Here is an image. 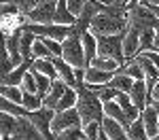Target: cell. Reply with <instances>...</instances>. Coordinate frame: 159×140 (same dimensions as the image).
I'll return each instance as SVG.
<instances>
[{
  "label": "cell",
  "instance_id": "cell-1",
  "mask_svg": "<svg viewBox=\"0 0 159 140\" xmlns=\"http://www.w3.org/2000/svg\"><path fill=\"white\" fill-rule=\"evenodd\" d=\"M76 91H79V102H76V108L81 113V119H83V125H87L89 121H104V102L98 96V91L93 87H89L85 81L76 85Z\"/></svg>",
  "mask_w": 159,
  "mask_h": 140
},
{
  "label": "cell",
  "instance_id": "cell-2",
  "mask_svg": "<svg viewBox=\"0 0 159 140\" xmlns=\"http://www.w3.org/2000/svg\"><path fill=\"white\" fill-rule=\"evenodd\" d=\"M125 30L117 32V34H96L98 36V55L112 57V60H117V62H121V64L127 62L125 49H123V34H125Z\"/></svg>",
  "mask_w": 159,
  "mask_h": 140
},
{
  "label": "cell",
  "instance_id": "cell-3",
  "mask_svg": "<svg viewBox=\"0 0 159 140\" xmlns=\"http://www.w3.org/2000/svg\"><path fill=\"white\" fill-rule=\"evenodd\" d=\"M127 28H132L136 32H142V30H159V17L155 15V11L148 7V4H142L138 2L136 7H129V21H127Z\"/></svg>",
  "mask_w": 159,
  "mask_h": 140
},
{
  "label": "cell",
  "instance_id": "cell-4",
  "mask_svg": "<svg viewBox=\"0 0 159 140\" xmlns=\"http://www.w3.org/2000/svg\"><path fill=\"white\" fill-rule=\"evenodd\" d=\"M127 21L129 17H121V15H112V13L100 11L93 21H91V32L96 34H117V32H123L127 28Z\"/></svg>",
  "mask_w": 159,
  "mask_h": 140
},
{
  "label": "cell",
  "instance_id": "cell-5",
  "mask_svg": "<svg viewBox=\"0 0 159 140\" xmlns=\"http://www.w3.org/2000/svg\"><path fill=\"white\" fill-rule=\"evenodd\" d=\"M61 57L74 68H87V57H85V47H83V36L79 34H68L61 40Z\"/></svg>",
  "mask_w": 159,
  "mask_h": 140
},
{
  "label": "cell",
  "instance_id": "cell-6",
  "mask_svg": "<svg viewBox=\"0 0 159 140\" xmlns=\"http://www.w3.org/2000/svg\"><path fill=\"white\" fill-rule=\"evenodd\" d=\"M100 11H104V2H102V0H89L85 7H83V11L79 13L76 21L70 25V34L83 36L87 30L91 28V21H93V17H96Z\"/></svg>",
  "mask_w": 159,
  "mask_h": 140
},
{
  "label": "cell",
  "instance_id": "cell-7",
  "mask_svg": "<svg viewBox=\"0 0 159 140\" xmlns=\"http://www.w3.org/2000/svg\"><path fill=\"white\" fill-rule=\"evenodd\" d=\"M25 117H28V119L40 129V134H43V138H45V140L53 138L51 121H53V117H55V108H51V106H40V108H36V111H28Z\"/></svg>",
  "mask_w": 159,
  "mask_h": 140
},
{
  "label": "cell",
  "instance_id": "cell-8",
  "mask_svg": "<svg viewBox=\"0 0 159 140\" xmlns=\"http://www.w3.org/2000/svg\"><path fill=\"white\" fill-rule=\"evenodd\" d=\"M72 125H83V119H81V113L79 108L72 106V108H66V111H55V117L51 121V129H53V138L55 134H60L61 129Z\"/></svg>",
  "mask_w": 159,
  "mask_h": 140
},
{
  "label": "cell",
  "instance_id": "cell-9",
  "mask_svg": "<svg viewBox=\"0 0 159 140\" xmlns=\"http://www.w3.org/2000/svg\"><path fill=\"white\" fill-rule=\"evenodd\" d=\"M55 9H57V0H45L28 13L25 19L34 21V24H53L55 21Z\"/></svg>",
  "mask_w": 159,
  "mask_h": 140
},
{
  "label": "cell",
  "instance_id": "cell-10",
  "mask_svg": "<svg viewBox=\"0 0 159 140\" xmlns=\"http://www.w3.org/2000/svg\"><path fill=\"white\" fill-rule=\"evenodd\" d=\"M129 96H132L134 104L140 108V113L147 108L148 104H153V98H151V93H148L147 79H136V81H134V87H132V91H129Z\"/></svg>",
  "mask_w": 159,
  "mask_h": 140
},
{
  "label": "cell",
  "instance_id": "cell-11",
  "mask_svg": "<svg viewBox=\"0 0 159 140\" xmlns=\"http://www.w3.org/2000/svg\"><path fill=\"white\" fill-rule=\"evenodd\" d=\"M13 138L15 140H36V138H43V134H40V129H38L25 115H21V117L17 119V129H15Z\"/></svg>",
  "mask_w": 159,
  "mask_h": 140
},
{
  "label": "cell",
  "instance_id": "cell-12",
  "mask_svg": "<svg viewBox=\"0 0 159 140\" xmlns=\"http://www.w3.org/2000/svg\"><path fill=\"white\" fill-rule=\"evenodd\" d=\"M142 119H144V125H147V134H148V140H155L159 138V113L153 104H148L147 108L142 111Z\"/></svg>",
  "mask_w": 159,
  "mask_h": 140
},
{
  "label": "cell",
  "instance_id": "cell-13",
  "mask_svg": "<svg viewBox=\"0 0 159 140\" xmlns=\"http://www.w3.org/2000/svg\"><path fill=\"white\" fill-rule=\"evenodd\" d=\"M32 62H34V57H28V60H24L19 66H15L9 75L2 76V83H4V85H21L24 76L28 75V70L32 68Z\"/></svg>",
  "mask_w": 159,
  "mask_h": 140
},
{
  "label": "cell",
  "instance_id": "cell-14",
  "mask_svg": "<svg viewBox=\"0 0 159 140\" xmlns=\"http://www.w3.org/2000/svg\"><path fill=\"white\" fill-rule=\"evenodd\" d=\"M102 127L106 129V134H108V140H123V138H129L127 136V129L123 127L121 121H117L115 117H104V121H102Z\"/></svg>",
  "mask_w": 159,
  "mask_h": 140
},
{
  "label": "cell",
  "instance_id": "cell-15",
  "mask_svg": "<svg viewBox=\"0 0 159 140\" xmlns=\"http://www.w3.org/2000/svg\"><path fill=\"white\" fill-rule=\"evenodd\" d=\"M117 72L112 70H102V68H96V66H87L85 68V83L89 85H102V83H108Z\"/></svg>",
  "mask_w": 159,
  "mask_h": 140
},
{
  "label": "cell",
  "instance_id": "cell-16",
  "mask_svg": "<svg viewBox=\"0 0 159 140\" xmlns=\"http://www.w3.org/2000/svg\"><path fill=\"white\" fill-rule=\"evenodd\" d=\"M123 49H125V57L127 60L136 57L138 55V49H140V32L127 28L125 34H123Z\"/></svg>",
  "mask_w": 159,
  "mask_h": 140
},
{
  "label": "cell",
  "instance_id": "cell-17",
  "mask_svg": "<svg viewBox=\"0 0 159 140\" xmlns=\"http://www.w3.org/2000/svg\"><path fill=\"white\" fill-rule=\"evenodd\" d=\"M17 115L7 113V111H0V138L2 140H9L13 138L15 129H17Z\"/></svg>",
  "mask_w": 159,
  "mask_h": 140
},
{
  "label": "cell",
  "instance_id": "cell-18",
  "mask_svg": "<svg viewBox=\"0 0 159 140\" xmlns=\"http://www.w3.org/2000/svg\"><path fill=\"white\" fill-rule=\"evenodd\" d=\"M68 89V83L64 81V79H55L53 81V85H51L49 93L45 96V106H51V108H55L57 106V102L61 100V96H64V91Z\"/></svg>",
  "mask_w": 159,
  "mask_h": 140
},
{
  "label": "cell",
  "instance_id": "cell-19",
  "mask_svg": "<svg viewBox=\"0 0 159 140\" xmlns=\"http://www.w3.org/2000/svg\"><path fill=\"white\" fill-rule=\"evenodd\" d=\"M32 70H38L43 75L51 76V79H60V72H57V66L53 62V57H34Z\"/></svg>",
  "mask_w": 159,
  "mask_h": 140
},
{
  "label": "cell",
  "instance_id": "cell-20",
  "mask_svg": "<svg viewBox=\"0 0 159 140\" xmlns=\"http://www.w3.org/2000/svg\"><path fill=\"white\" fill-rule=\"evenodd\" d=\"M83 47H85V57H87V66L98 57V36L96 32L87 30L83 34Z\"/></svg>",
  "mask_w": 159,
  "mask_h": 140
},
{
  "label": "cell",
  "instance_id": "cell-21",
  "mask_svg": "<svg viewBox=\"0 0 159 140\" xmlns=\"http://www.w3.org/2000/svg\"><path fill=\"white\" fill-rule=\"evenodd\" d=\"M117 102L121 104V108L125 111V115L129 117V121H134V119H138L140 117V108L134 104V100H132V96L127 93V91H119V96H117Z\"/></svg>",
  "mask_w": 159,
  "mask_h": 140
},
{
  "label": "cell",
  "instance_id": "cell-22",
  "mask_svg": "<svg viewBox=\"0 0 159 140\" xmlns=\"http://www.w3.org/2000/svg\"><path fill=\"white\" fill-rule=\"evenodd\" d=\"M134 76H129V75H125V72H117V75L112 76L108 81V85H112L115 89H119V91H132V87H134Z\"/></svg>",
  "mask_w": 159,
  "mask_h": 140
},
{
  "label": "cell",
  "instance_id": "cell-23",
  "mask_svg": "<svg viewBox=\"0 0 159 140\" xmlns=\"http://www.w3.org/2000/svg\"><path fill=\"white\" fill-rule=\"evenodd\" d=\"M127 136L129 140H147L148 134H147V125H144V119H142V115L132 121V125L127 129Z\"/></svg>",
  "mask_w": 159,
  "mask_h": 140
},
{
  "label": "cell",
  "instance_id": "cell-24",
  "mask_svg": "<svg viewBox=\"0 0 159 140\" xmlns=\"http://www.w3.org/2000/svg\"><path fill=\"white\" fill-rule=\"evenodd\" d=\"M85 127L83 125H72V127H66L61 129L60 134H55V140H85Z\"/></svg>",
  "mask_w": 159,
  "mask_h": 140
},
{
  "label": "cell",
  "instance_id": "cell-25",
  "mask_svg": "<svg viewBox=\"0 0 159 140\" xmlns=\"http://www.w3.org/2000/svg\"><path fill=\"white\" fill-rule=\"evenodd\" d=\"M0 96H4V98H9V100L13 102H24V89H21V85H0Z\"/></svg>",
  "mask_w": 159,
  "mask_h": 140
},
{
  "label": "cell",
  "instance_id": "cell-26",
  "mask_svg": "<svg viewBox=\"0 0 159 140\" xmlns=\"http://www.w3.org/2000/svg\"><path fill=\"white\" fill-rule=\"evenodd\" d=\"M0 111L13 113V115H17V117H21V115L28 113V108H25L24 104H19V102H13V100H9V98H4V96H0Z\"/></svg>",
  "mask_w": 159,
  "mask_h": 140
},
{
  "label": "cell",
  "instance_id": "cell-27",
  "mask_svg": "<svg viewBox=\"0 0 159 140\" xmlns=\"http://www.w3.org/2000/svg\"><path fill=\"white\" fill-rule=\"evenodd\" d=\"M155 34H157V30H153V28L140 32V49H138V55L155 47Z\"/></svg>",
  "mask_w": 159,
  "mask_h": 140
},
{
  "label": "cell",
  "instance_id": "cell-28",
  "mask_svg": "<svg viewBox=\"0 0 159 140\" xmlns=\"http://www.w3.org/2000/svg\"><path fill=\"white\" fill-rule=\"evenodd\" d=\"M24 104L28 111H36L40 106H45V98L40 93H34V91H24Z\"/></svg>",
  "mask_w": 159,
  "mask_h": 140
},
{
  "label": "cell",
  "instance_id": "cell-29",
  "mask_svg": "<svg viewBox=\"0 0 159 140\" xmlns=\"http://www.w3.org/2000/svg\"><path fill=\"white\" fill-rule=\"evenodd\" d=\"M34 72V76H36V87H38V93L45 98L47 93H49V89H51V85H53V81L55 79H51V76H47V75H43V72H38V70H32Z\"/></svg>",
  "mask_w": 159,
  "mask_h": 140
},
{
  "label": "cell",
  "instance_id": "cell-30",
  "mask_svg": "<svg viewBox=\"0 0 159 140\" xmlns=\"http://www.w3.org/2000/svg\"><path fill=\"white\" fill-rule=\"evenodd\" d=\"M0 2H13V4H17L19 7V11H21V15H28V13L32 11L34 7H38L40 2H45V0H0Z\"/></svg>",
  "mask_w": 159,
  "mask_h": 140
},
{
  "label": "cell",
  "instance_id": "cell-31",
  "mask_svg": "<svg viewBox=\"0 0 159 140\" xmlns=\"http://www.w3.org/2000/svg\"><path fill=\"white\" fill-rule=\"evenodd\" d=\"M32 55L34 57H53V51L47 47V43L40 36H36V43H34V49H32Z\"/></svg>",
  "mask_w": 159,
  "mask_h": 140
},
{
  "label": "cell",
  "instance_id": "cell-32",
  "mask_svg": "<svg viewBox=\"0 0 159 140\" xmlns=\"http://www.w3.org/2000/svg\"><path fill=\"white\" fill-rule=\"evenodd\" d=\"M21 89H24V91H34V93H38L36 76H34V72H32V68H30V70H28V75L24 76V81H21Z\"/></svg>",
  "mask_w": 159,
  "mask_h": 140
},
{
  "label": "cell",
  "instance_id": "cell-33",
  "mask_svg": "<svg viewBox=\"0 0 159 140\" xmlns=\"http://www.w3.org/2000/svg\"><path fill=\"white\" fill-rule=\"evenodd\" d=\"M85 127V134H87V138L89 140H100V127H102V123L100 121H89Z\"/></svg>",
  "mask_w": 159,
  "mask_h": 140
},
{
  "label": "cell",
  "instance_id": "cell-34",
  "mask_svg": "<svg viewBox=\"0 0 159 140\" xmlns=\"http://www.w3.org/2000/svg\"><path fill=\"white\" fill-rule=\"evenodd\" d=\"M89 0H68V7H70V11H72L74 17H79V13L83 11V7H85Z\"/></svg>",
  "mask_w": 159,
  "mask_h": 140
},
{
  "label": "cell",
  "instance_id": "cell-35",
  "mask_svg": "<svg viewBox=\"0 0 159 140\" xmlns=\"http://www.w3.org/2000/svg\"><path fill=\"white\" fill-rule=\"evenodd\" d=\"M106 4H119V7H129V0H102Z\"/></svg>",
  "mask_w": 159,
  "mask_h": 140
},
{
  "label": "cell",
  "instance_id": "cell-36",
  "mask_svg": "<svg viewBox=\"0 0 159 140\" xmlns=\"http://www.w3.org/2000/svg\"><path fill=\"white\" fill-rule=\"evenodd\" d=\"M148 7H151V9H153V11H155V15H157V17H159V4H153V2H151V4H148Z\"/></svg>",
  "mask_w": 159,
  "mask_h": 140
},
{
  "label": "cell",
  "instance_id": "cell-37",
  "mask_svg": "<svg viewBox=\"0 0 159 140\" xmlns=\"http://www.w3.org/2000/svg\"><path fill=\"white\" fill-rule=\"evenodd\" d=\"M153 49L159 51V30H157V34H155V47H153Z\"/></svg>",
  "mask_w": 159,
  "mask_h": 140
},
{
  "label": "cell",
  "instance_id": "cell-38",
  "mask_svg": "<svg viewBox=\"0 0 159 140\" xmlns=\"http://www.w3.org/2000/svg\"><path fill=\"white\" fill-rule=\"evenodd\" d=\"M153 106L157 108V113H159V100H153Z\"/></svg>",
  "mask_w": 159,
  "mask_h": 140
},
{
  "label": "cell",
  "instance_id": "cell-39",
  "mask_svg": "<svg viewBox=\"0 0 159 140\" xmlns=\"http://www.w3.org/2000/svg\"><path fill=\"white\" fill-rule=\"evenodd\" d=\"M151 2H153V4H159V0H151ZM151 2H148V4H151Z\"/></svg>",
  "mask_w": 159,
  "mask_h": 140
}]
</instances>
